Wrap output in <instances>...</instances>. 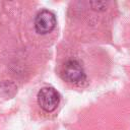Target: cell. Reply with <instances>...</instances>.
I'll use <instances>...</instances> for the list:
<instances>
[{
    "label": "cell",
    "instance_id": "6da1fadb",
    "mask_svg": "<svg viewBox=\"0 0 130 130\" xmlns=\"http://www.w3.org/2000/svg\"><path fill=\"white\" fill-rule=\"evenodd\" d=\"M37 102L45 112L50 113L57 109L60 103V94L55 88L46 86L39 90Z\"/></svg>",
    "mask_w": 130,
    "mask_h": 130
},
{
    "label": "cell",
    "instance_id": "7a4b0ae2",
    "mask_svg": "<svg viewBox=\"0 0 130 130\" xmlns=\"http://www.w3.org/2000/svg\"><path fill=\"white\" fill-rule=\"evenodd\" d=\"M56 26V16L49 10L40 11L35 18V28L40 35L51 32Z\"/></svg>",
    "mask_w": 130,
    "mask_h": 130
},
{
    "label": "cell",
    "instance_id": "3957f363",
    "mask_svg": "<svg viewBox=\"0 0 130 130\" xmlns=\"http://www.w3.org/2000/svg\"><path fill=\"white\" fill-rule=\"evenodd\" d=\"M62 77L70 83H79L84 79V71L80 63L76 60H69L64 64Z\"/></svg>",
    "mask_w": 130,
    "mask_h": 130
},
{
    "label": "cell",
    "instance_id": "277c9868",
    "mask_svg": "<svg viewBox=\"0 0 130 130\" xmlns=\"http://www.w3.org/2000/svg\"><path fill=\"white\" fill-rule=\"evenodd\" d=\"M92 5V8L94 10H105L106 9V6H107V3L106 2H91L90 3Z\"/></svg>",
    "mask_w": 130,
    "mask_h": 130
}]
</instances>
